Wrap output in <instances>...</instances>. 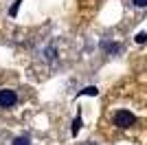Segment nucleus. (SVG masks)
<instances>
[{
	"mask_svg": "<svg viewBox=\"0 0 147 145\" xmlns=\"http://www.w3.org/2000/svg\"><path fill=\"white\" fill-rule=\"evenodd\" d=\"M136 123V117L129 112V110H119L117 115H114V125L121 127V130H127Z\"/></svg>",
	"mask_w": 147,
	"mask_h": 145,
	"instance_id": "obj_1",
	"label": "nucleus"
},
{
	"mask_svg": "<svg viewBox=\"0 0 147 145\" xmlns=\"http://www.w3.org/2000/svg\"><path fill=\"white\" fill-rule=\"evenodd\" d=\"M84 95L97 97V95H99V88H97V86H86V88H84V90H79V97H84Z\"/></svg>",
	"mask_w": 147,
	"mask_h": 145,
	"instance_id": "obj_4",
	"label": "nucleus"
},
{
	"mask_svg": "<svg viewBox=\"0 0 147 145\" xmlns=\"http://www.w3.org/2000/svg\"><path fill=\"white\" fill-rule=\"evenodd\" d=\"M18 103V95L11 88H2L0 90V108H13Z\"/></svg>",
	"mask_w": 147,
	"mask_h": 145,
	"instance_id": "obj_2",
	"label": "nucleus"
},
{
	"mask_svg": "<svg viewBox=\"0 0 147 145\" xmlns=\"http://www.w3.org/2000/svg\"><path fill=\"white\" fill-rule=\"evenodd\" d=\"M101 48H103L105 53H119V51H121V44H110V42H101Z\"/></svg>",
	"mask_w": 147,
	"mask_h": 145,
	"instance_id": "obj_3",
	"label": "nucleus"
},
{
	"mask_svg": "<svg viewBox=\"0 0 147 145\" xmlns=\"http://www.w3.org/2000/svg\"><path fill=\"white\" fill-rule=\"evenodd\" d=\"M134 40H136V44H145L147 42V33H145V31H138Z\"/></svg>",
	"mask_w": 147,
	"mask_h": 145,
	"instance_id": "obj_7",
	"label": "nucleus"
},
{
	"mask_svg": "<svg viewBox=\"0 0 147 145\" xmlns=\"http://www.w3.org/2000/svg\"><path fill=\"white\" fill-rule=\"evenodd\" d=\"M79 130H81V115H77L73 119V130H70V132H73V136H77V134H79Z\"/></svg>",
	"mask_w": 147,
	"mask_h": 145,
	"instance_id": "obj_5",
	"label": "nucleus"
},
{
	"mask_svg": "<svg viewBox=\"0 0 147 145\" xmlns=\"http://www.w3.org/2000/svg\"><path fill=\"white\" fill-rule=\"evenodd\" d=\"M136 7H147V0H132Z\"/></svg>",
	"mask_w": 147,
	"mask_h": 145,
	"instance_id": "obj_10",
	"label": "nucleus"
},
{
	"mask_svg": "<svg viewBox=\"0 0 147 145\" xmlns=\"http://www.w3.org/2000/svg\"><path fill=\"white\" fill-rule=\"evenodd\" d=\"M46 57H49V60H55V57H57V51H55V48H49V51H46Z\"/></svg>",
	"mask_w": 147,
	"mask_h": 145,
	"instance_id": "obj_9",
	"label": "nucleus"
},
{
	"mask_svg": "<svg viewBox=\"0 0 147 145\" xmlns=\"http://www.w3.org/2000/svg\"><path fill=\"white\" fill-rule=\"evenodd\" d=\"M13 145H31V141L26 136H18V139H13Z\"/></svg>",
	"mask_w": 147,
	"mask_h": 145,
	"instance_id": "obj_8",
	"label": "nucleus"
},
{
	"mask_svg": "<svg viewBox=\"0 0 147 145\" xmlns=\"http://www.w3.org/2000/svg\"><path fill=\"white\" fill-rule=\"evenodd\" d=\"M20 5H22V0H16V2H13V5L9 7V16H11V18H16V16H18V11H20Z\"/></svg>",
	"mask_w": 147,
	"mask_h": 145,
	"instance_id": "obj_6",
	"label": "nucleus"
}]
</instances>
